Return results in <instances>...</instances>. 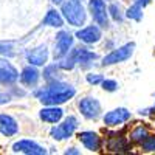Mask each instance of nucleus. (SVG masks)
Returning a JSON list of instances; mask_svg holds the SVG:
<instances>
[{
  "instance_id": "1",
  "label": "nucleus",
  "mask_w": 155,
  "mask_h": 155,
  "mask_svg": "<svg viewBox=\"0 0 155 155\" xmlns=\"http://www.w3.org/2000/svg\"><path fill=\"white\" fill-rule=\"evenodd\" d=\"M74 93H76V90L71 85L59 82V81H53L45 90L37 93V98L47 106H59V104L67 102L68 99H71Z\"/></svg>"
},
{
  "instance_id": "2",
  "label": "nucleus",
  "mask_w": 155,
  "mask_h": 155,
  "mask_svg": "<svg viewBox=\"0 0 155 155\" xmlns=\"http://www.w3.org/2000/svg\"><path fill=\"white\" fill-rule=\"evenodd\" d=\"M62 14L74 27H81L85 22V11L79 0H68L62 3Z\"/></svg>"
},
{
  "instance_id": "3",
  "label": "nucleus",
  "mask_w": 155,
  "mask_h": 155,
  "mask_svg": "<svg viewBox=\"0 0 155 155\" xmlns=\"http://www.w3.org/2000/svg\"><path fill=\"white\" fill-rule=\"evenodd\" d=\"M76 127H78V120L74 116H68V118H65L59 126L51 129V137L54 140H67L74 134Z\"/></svg>"
},
{
  "instance_id": "4",
  "label": "nucleus",
  "mask_w": 155,
  "mask_h": 155,
  "mask_svg": "<svg viewBox=\"0 0 155 155\" xmlns=\"http://www.w3.org/2000/svg\"><path fill=\"white\" fill-rule=\"evenodd\" d=\"M90 12H92L93 20L99 25V27H107L109 25V11L106 8L104 0H90L88 3Z\"/></svg>"
},
{
  "instance_id": "5",
  "label": "nucleus",
  "mask_w": 155,
  "mask_h": 155,
  "mask_svg": "<svg viewBox=\"0 0 155 155\" xmlns=\"http://www.w3.org/2000/svg\"><path fill=\"white\" fill-rule=\"evenodd\" d=\"M134 44H126L120 48L113 50L112 53H109L104 59H102V65H112V64H118V62H124L134 53Z\"/></svg>"
},
{
  "instance_id": "6",
  "label": "nucleus",
  "mask_w": 155,
  "mask_h": 155,
  "mask_svg": "<svg viewBox=\"0 0 155 155\" xmlns=\"http://www.w3.org/2000/svg\"><path fill=\"white\" fill-rule=\"evenodd\" d=\"M12 152H20V153H27V155H44L47 150L39 146L36 141L31 140H20L17 143L12 144Z\"/></svg>"
},
{
  "instance_id": "7",
  "label": "nucleus",
  "mask_w": 155,
  "mask_h": 155,
  "mask_svg": "<svg viewBox=\"0 0 155 155\" xmlns=\"http://www.w3.org/2000/svg\"><path fill=\"white\" fill-rule=\"evenodd\" d=\"M79 110L88 120H95L101 113V104L95 98H84L79 101Z\"/></svg>"
},
{
  "instance_id": "8",
  "label": "nucleus",
  "mask_w": 155,
  "mask_h": 155,
  "mask_svg": "<svg viewBox=\"0 0 155 155\" xmlns=\"http://www.w3.org/2000/svg\"><path fill=\"white\" fill-rule=\"evenodd\" d=\"M73 45V37L68 31H61L56 36V47H54V58H64Z\"/></svg>"
},
{
  "instance_id": "9",
  "label": "nucleus",
  "mask_w": 155,
  "mask_h": 155,
  "mask_svg": "<svg viewBox=\"0 0 155 155\" xmlns=\"http://www.w3.org/2000/svg\"><path fill=\"white\" fill-rule=\"evenodd\" d=\"M19 79L17 70L11 65L6 59L0 58V82L2 84H12Z\"/></svg>"
},
{
  "instance_id": "10",
  "label": "nucleus",
  "mask_w": 155,
  "mask_h": 155,
  "mask_svg": "<svg viewBox=\"0 0 155 155\" xmlns=\"http://www.w3.org/2000/svg\"><path fill=\"white\" fill-rule=\"evenodd\" d=\"M129 118H130V112L129 110H126V109H115V110H112V112L104 115V124L110 126V127H115V126L123 124Z\"/></svg>"
},
{
  "instance_id": "11",
  "label": "nucleus",
  "mask_w": 155,
  "mask_h": 155,
  "mask_svg": "<svg viewBox=\"0 0 155 155\" xmlns=\"http://www.w3.org/2000/svg\"><path fill=\"white\" fill-rule=\"evenodd\" d=\"M19 132L17 121L12 118L11 115L0 113V134L5 137H12Z\"/></svg>"
},
{
  "instance_id": "12",
  "label": "nucleus",
  "mask_w": 155,
  "mask_h": 155,
  "mask_svg": "<svg viewBox=\"0 0 155 155\" xmlns=\"http://www.w3.org/2000/svg\"><path fill=\"white\" fill-rule=\"evenodd\" d=\"M76 37L82 41L84 44H96L101 39V30L95 25H90L87 28H82L76 33Z\"/></svg>"
},
{
  "instance_id": "13",
  "label": "nucleus",
  "mask_w": 155,
  "mask_h": 155,
  "mask_svg": "<svg viewBox=\"0 0 155 155\" xmlns=\"http://www.w3.org/2000/svg\"><path fill=\"white\" fill-rule=\"evenodd\" d=\"M39 116H41L42 121L54 124V123H59V121L62 120L64 110H62L61 107H58V106H48V107H45V109L41 110Z\"/></svg>"
},
{
  "instance_id": "14",
  "label": "nucleus",
  "mask_w": 155,
  "mask_h": 155,
  "mask_svg": "<svg viewBox=\"0 0 155 155\" xmlns=\"http://www.w3.org/2000/svg\"><path fill=\"white\" fill-rule=\"evenodd\" d=\"M79 140L88 150H92V152L101 150V138H99L98 134H95V132H81Z\"/></svg>"
},
{
  "instance_id": "15",
  "label": "nucleus",
  "mask_w": 155,
  "mask_h": 155,
  "mask_svg": "<svg viewBox=\"0 0 155 155\" xmlns=\"http://www.w3.org/2000/svg\"><path fill=\"white\" fill-rule=\"evenodd\" d=\"M27 59H28L30 64H33V65H44V64L47 62V59H48L47 47H37V48L28 51Z\"/></svg>"
},
{
  "instance_id": "16",
  "label": "nucleus",
  "mask_w": 155,
  "mask_h": 155,
  "mask_svg": "<svg viewBox=\"0 0 155 155\" xmlns=\"http://www.w3.org/2000/svg\"><path fill=\"white\" fill-rule=\"evenodd\" d=\"M107 149L110 152H129L130 150V144L127 143V140L123 137H115L110 138L107 143Z\"/></svg>"
},
{
  "instance_id": "17",
  "label": "nucleus",
  "mask_w": 155,
  "mask_h": 155,
  "mask_svg": "<svg viewBox=\"0 0 155 155\" xmlns=\"http://www.w3.org/2000/svg\"><path fill=\"white\" fill-rule=\"evenodd\" d=\"M20 81H22V84H25V85H36L37 84V81H39V71L34 68V67H25L23 70H22V74H20Z\"/></svg>"
},
{
  "instance_id": "18",
  "label": "nucleus",
  "mask_w": 155,
  "mask_h": 155,
  "mask_svg": "<svg viewBox=\"0 0 155 155\" xmlns=\"http://www.w3.org/2000/svg\"><path fill=\"white\" fill-rule=\"evenodd\" d=\"M73 61H74V64L76 62H88V61H93V59H96V54L95 53H92V51H88V50H85V48H76L73 53H71V56H70Z\"/></svg>"
},
{
  "instance_id": "19",
  "label": "nucleus",
  "mask_w": 155,
  "mask_h": 155,
  "mask_svg": "<svg viewBox=\"0 0 155 155\" xmlns=\"http://www.w3.org/2000/svg\"><path fill=\"white\" fill-rule=\"evenodd\" d=\"M44 23L45 25H50V27H54V28H59L64 25V20L61 17V14L56 11V9H50L47 12V16L44 17Z\"/></svg>"
},
{
  "instance_id": "20",
  "label": "nucleus",
  "mask_w": 155,
  "mask_h": 155,
  "mask_svg": "<svg viewBox=\"0 0 155 155\" xmlns=\"http://www.w3.org/2000/svg\"><path fill=\"white\" fill-rule=\"evenodd\" d=\"M147 135H149L147 129L143 127V126H138V127H135L134 130L130 132V141H132V143H138L140 144Z\"/></svg>"
},
{
  "instance_id": "21",
  "label": "nucleus",
  "mask_w": 155,
  "mask_h": 155,
  "mask_svg": "<svg viewBox=\"0 0 155 155\" xmlns=\"http://www.w3.org/2000/svg\"><path fill=\"white\" fill-rule=\"evenodd\" d=\"M126 16L129 19H134V20H140L141 17H143V6L138 5V3H134L130 8L127 9Z\"/></svg>"
},
{
  "instance_id": "22",
  "label": "nucleus",
  "mask_w": 155,
  "mask_h": 155,
  "mask_svg": "<svg viewBox=\"0 0 155 155\" xmlns=\"http://www.w3.org/2000/svg\"><path fill=\"white\" fill-rule=\"evenodd\" d=\"M140 144H141V147H143V150L153 152L155 150V135H147Z\"/></svg>"
},
{
  "instance_id": "23",
  "label": "nucleus",
  "mask_w": 155,
  "mask_h": 155,
  "mask_svg": "<svg viewBox=\"0 0 155 155\" xmlns=\"http://www.w3.org/2000/svg\"><path fill=\"white\" fill-rule=\"evenodd\" d=\"M101 85H102L104 90H107V92H115V90L118 88V84H116V81H113V79H102Z\"/></svg>"
},
{
  "instance_id": "24",
  "label": "nucleus",
  "mask_w": 155,
  "mask_h": 155,
  "mask_svg": "<svg viewBox=\"0 0 155 155\" xmlns=\"http://www.w3.org/2000/svg\"><path fill=\"white\" fill-rule=\"evenodd\" d=\"M59 68H64V70H71L73 67H74V61L70 58V59H64V61H61L59 62V65H58Z\"/></svg>"
},
{
  "instance_id": "25",
  "label": "nucleus",
  "mask_w": 155,
  "mask_h": 155,
  "mask_svg": "<svg viewBox=\"0 0 155 155\" xmlns=\"http://www.w3.org/2000/svg\"><path fill=\"white\" fill-rule=\"evenodd\" d=\"M110 14H112V17L115 19V20H121L123 17H121V14H120V6H116L115 3L113 5H110V8L107 9Z\"/></svg>"
},
{
  "instance_id": "26",
  "label": "nucleus",
  "mask_w": 155,
  "mask_h": 155,
  "mask_svg": "<svg viewBox=\"0 0 155 155\" xmlns=\"http://www.w3.org/2000/svg\"><path fill=\"white\" fill-rule=\"evenodd\" d=\"M87 81H88V84L96 85V84H101L102 76L101 74H95V73H90V74H87Z\"/></svg>"
},
{
  "instance_id": "27",
  "label": "nucleus",
  "mask_w": 155,
  "mask_h": 155,
  "mask_svg": "<svg viewBox=\"0 0 155 155\" xmlns=\"http://www.w3.org/2000/svg\"><path fill=\"white\" fill-rule=\"evenodd\" d=\"M11 99V96L8 93H3V92H0V104H6V102Z\"/></svg>"
},
{
  "instance_id": "28",
  "label": "nucleus",
  "mask_w": 155,
  "mask_h": 155,
  "mask_svg": "<svg viewBox=\"0 0 155 155\" xmlns=\"http://www.w3.org/2000/svg\"><path fill=\"white\" fill-rule=\"evenodd\" d=\"M137 3H138V5H141V6H146V5H149V3H150V0H137Z\"/></svg>"
},
{
  "instance_id": "29",
  "label": "nucleus",
  "mask_w": 155,
  "mask_h": 155,
  "mask_svg": "<svg viewBox=\"0 0 155 155\" xmlns=\"http://www.w3.org/2000/svg\"><path fill=\"white\" fill-rule=\"evenodd\" d=\"M51 2H53L54 5H61V3H62V0H51Z\"/></svg>"
},
{
  "instance_id": "30",
  "label": "nucleus",
  "mask_w": 155,
  "mask_h": 155,
  "mask_svg": "<svg viewBox=\"0 0 155 155\" xmlns=\"http://www.w3.org/2000/svg\"><path fill=\"white\" fill-rule=\"evenodd\" d=\"M65 153H79V152H78V150H73V149H71V150H67Z\"/></svg>"
},
{
  "instance_id": "31",
  "label": "nucleus",
  "mask_w": 155,
  "mask_h": 155,
  "mask_svg": "<svg viewBox=\"0 0 155 155\" xmlns=\"http://www.w3.org/2000/svg\"><path fill=\"white\" fill-rule=\"evenodd\" d=\"M79 2H81V0H79Z\"/></svg>"
}]
</instances>
